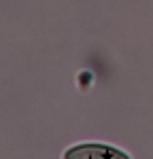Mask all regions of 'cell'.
<instances>
[{"instance_id": "cell-1", "label": "cell", "mask_w": 153, "mask_h": 159, "mask_svg": "<svg viewBox=\"0 0 153 159\" xmlns=\"http://www.w3.org/2000/svg\"><path fill=\"white\" fill-rule=\"evenodd\" d=\"M62 159H132L123 148L106 142H79L62 153Z\"/></svg>"}]
</instances>
